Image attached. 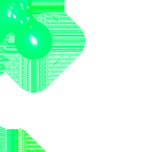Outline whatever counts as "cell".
<instances>
[{
  "instance_id": "6da1fadb",
  "label": "cell",
  "mask_w": 152,
  "mask_h": 152,
  "mask_svg": "<svg viewBox=\"0 0 152 152\" xmlns=\"http://www.w3.org/2000/svg\"><path fill=\"white\" fill-rule=\"evenodd\" d=\"M13 36L16 50L26 59L40 61L46 57L52 49V34L44 23L37 19L15 31Z\"/></svg>"
},
{
  "instance_id": "7a4b0ae2",
  "label": "cell",
  "mask_w": 152,
  "mask_h": 152,
  "mask_svg": "<svg viewBox=\"0 0 152 152\" xmlns=\"http://www.w3.org/2000/svg\"><path fill=\"white\" fill-rule=\"evenodd\" d=\"M12 7L24 12H32V1L34 0H0Z\"/></svg>"
},
{
  "instance_id": "3957f363",
  "label": "cell",
  "mask_w": 152,
  "mask_h": 152,
  "mask_svg": "<svg viewBox=\"0 0 152 152\" xmlns=\"http://www.w3.org/2000/svg\"><path fill=\"white\" fill-rule=\"evenodd\" d=\"M9 34H11L10 28H9V26H7V22H5L4 15H3L1 5H0V45L2 44V42L7 39V37L9 36Z\"/></svg>"
}]
</instances>
